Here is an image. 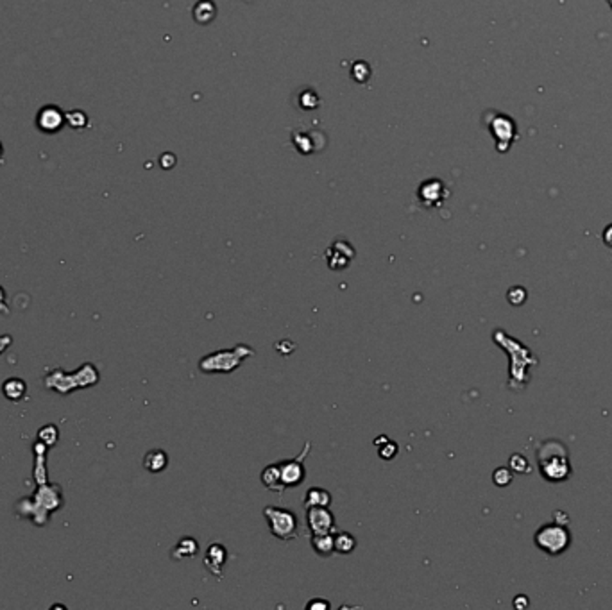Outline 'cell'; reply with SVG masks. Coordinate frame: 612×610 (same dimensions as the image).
I'll list each match as a JSON object with an SVG mask.
<instances>
[{
    "label": "cell",
    "mask_w": 612,
    "mask_h": 610,
    "mask_svg": "<svg viewBox=\"0 0 612 610\" xmlns=\"http://www.w3.org/2000/svg\"><path fill=\"white\" fill-rule=\"evenodd\" d=\"M306 524L312 535L333 534L336 528L335 515L329 512L328 507H310L306 508Z\"/></svg>",
    "instance_id": "cell-8"
},
{
    "label": "cell",
    "mask_w": 612,
    "mask_h": 610,
    "mask_svg": "<svg viewBox=\"0 0 612 610\" xmlns=\"http://www.w3.org/2000/svg\"><path fill=\"white\" fill-rule=\"evenodd\" d=\"M387 440H388V437H387V435H380V437H378V439H376V440H374V446H376V447H380V446H381V444H385V442H387Z\"/></svg>",
    "instance_id": "cell-26"
},
{
    "label": "cell",
    "mask_w": 612,
    "mask_h": 610,
    "mask_svg": "<svg viewBox=\"0 0 612 610\" xmlns=\"http://www.w3.org/2000/svg\"><path fill=\"white\" fill-rule=\"evenodd\" d=\"M0 313H6V316L9 313V308L6 304V290L2 287H0Z\"/></svg>",
    "instance_id": "cell-23"
},
{
    "label": "cell",
    "mask_w": 612,
    "mask_h": 610,
    "mask_svg": "<svg viewBox=\"0 0 612 610\" xmlns=\"http://www.w3.org/2000/svg\"><path fill=\"white\" fill-rule=\"evenodd\" d=\"M312 548L319 557H329L335 551V546H333V534L312 535Z\"/></svg>",
    "instance_id": "cell-16"
},
{
    "label": "cell",
    "mask_w": 612,
    "mask_h": 610,
    "mask_svg": "<svg viewBox=\"0 0 612 610\" xmlns=\"http://www.w3.org/2000/svg\"><path fill=\"white\" fill-rule=\"evenodd\" d=\"M310 449H312V442H306L297 459L285 460V462L278 463V467H280V478L285 489H288V487H297L303 483L304 476H306V469H304L303 462L308 456Z\"/></svg>",
    "instance_id": "cell-7"
},
{
    "label": "cell",
    "mask_w": 612,
    "mask_h": 610,
    "mask_svg": "<svg viewBox=\"0 0 612 610\" xmlns=\"http://www.w3.org/2000/svg\"><path fill=\"white\" fill-rule=\"evenodd\" d=\"M304 508L310 507H329L332 505V494H329L326 489H320V487H312L306 491L303 499Z\"/></svg>",
    "instance_id": "cell-11"
},
{
    "label": "cell",
    "mask_w": 612,
    "mask_h": 610,
    "mask_svg": "<svg viewBox=\"0 0 612 610\" xmlns=\"http://www.w3.org/2000/svg\"><path fill=\"white\" fill-rule=\"evenodd\" d=\"M2 392H4V395L9 401H20V399L25 398L27 385L22 378H8L2 385Z\"/></svg>",
    "instance_id": "cell-14"
},
{
    "label": "cell",
    "mask_w": 612,
    "mask_h": 610,
    "mask_svg": "<svg viewBox=\"0 0 612 610\" xmlns=\"http://www.w3.org/2000/svg\"><path fill=\"white\" fill-rule=\"evenodd\" d=\"M229 555L228 550H226L222 544L219 543H213L212 546L206 550V555H204V567L210 571L212 574H215L217 578H222V567L226 566V562H228Z\"/></svg>",
    "instance_id": "cell-9"
},
{
    "label": "cell",
    "mask_w": 612,
    "mask_h": 610,
    "mask_svg": "<svg viewBox=\"0 0 612 610\" xmlns=\"http://www.w3.org/2000/svg\"><path fill=\"white\" fill-rule=\"evenodd\" d=\"M492 478H494V482H496V485H508L510 483V480H512V475H510V470L505 469V467H500L498 470H494V475H492Z\"/></svg>",
    "instance_id": "cell-19"
},
{
    "label": "cell",
    "mask_w": 612,
    "mask_h": 610,
    "mask_svg": "<svg viewBox=\"0 0 612 610\" xmlns=\"http://www.w3.org/2000/svg\"><path fill=\"white\" fill-rule=\"evenodd\" d=\"M13 344V339H11V335H4V337H0V355H2V353L6 351V349H8L9 346H11Z\"/></svg>",
    "instance_id": "cell-24"
},
{
    "label": "cell",
    "mask_w": 612,
    "mask_h": 610,
    "mask_svg": "<svg viewBox=\"0 0 612 610\" xmlns=\"http://www.w3.org/2000/svg\"><path fill=\"white\" fill-rule=\"evenodd\" d=\"M604 238H605V243H607V245H611V248H612V226H608V228L605 229Z\"/></svg>",
    "instance_id": "cell-25"
},
{
    "label": "cell",
    "mask_w": 612,
    "mask_h": 610,
    "mask_svg": "<svg viewBox=\"0 0 612 610\" xmlns=\"http://www.w3.org/2000/svg\"><path fill=\"white\" fill-rule=\"evenodd\" d=\"M261 483H264L271 492H276L278 496L283 494L285 487L283 483H281L280 467H278V463H272V466L265 467L264 473H261Z\"/></svg>",
    "instance_id": "cell-12"
},
{
    "label": "cell",
    "mask_w": 612,
    "mask_h": 610,
    "mask_svg": "<svg viewBox=\"0 0 612 610\" xmlns=\"http://www.w3.org/2000/svg\"><path fill=\"white\" fill-rule=\"evenodd\" d=\"M100 379L99 371L93 363H84L81 365L77 371H74L72 374L61 371V369H53L45 374L43 381L45 387L50 388V391L57 392L61 395H67L70 392L77 391V388H88L97 385Z\"/></svg>",
    "instance_id": "cell-2"
},
{
    "label": "cell",
    "mask_w": 612,
    "mask_h": 610,
    "mask_svg": "<svg viewBox=\"0 0 612 610\" xmlns=\"http://www.w3.org/2000/svg\"><path fill=\"white\" fill-rule=\"evenodd\" d=\"M378 451H380V456L383 460H393L397 455V444L388 439L387 442L378 447Z\"/></svg>",
    "instance_id": "cell-18"
},
{
    "label": "cell",
    "mask_w": 612,
    "mask_h": 610,
    "mask_svg": "<svg viewBox=\"0 0 612 610\" xmlns=\"http://www.w3.org/2000/svg\"><path fill=\"white\" fill-rule=\"evenodd\" d=\"M524 299H526V292L523 290V288H519V287H516V288H512V290L508 292V301H510V303L512 304H523L524 303Z\"/></svg>",
    "instance_id": "cell-20"
},
{
    "label": "cell",
    "mask_w": 612,
    "mask_h": 610,
    "mask_svg": "<svg viewBox=\"0 0 612 610\" xmlns=\"http://www.w3.org/2000/svg\"><path fill=\"white\" fill-rule=\"evenodd\" d=\"M61 507H63L61 487L43 482L38 483V489L32 494V498L22 499L16 505V514L20 517L31 519L36 527H45L48 521V515L53 512H57Z\"/></svg>",
    "instance_id": "cell-1"
},
{
    "label": "cell",
    "mask_w": 612,
    "mask_h": 610,
    "mask_svg": "<svg viewBox=\"0 0 612 610\" xmlns=\"http://www.w3.org/2000/svg\"><path fill=\"white\" fill-rule=\"evenodd\" d=\"M199 553V543L193 537H183L170 551L172 560H184L190 557H196Z\"/></svg>",
    "instance_id": "cell-10"
},
{
    "label": "cell",
    "mask_w": 612,
    "mask_h": 610,
    "mask_svg": "<svg viewBox=\"0 0 612 610\" xmlns=\"http://www.w3.org/2000/svg\"><path fill=\"white\" fill-rule=\"evenodd\" d=\"M254 356V349L245 344H238L228 351H215L212 355L204 356L199 362V369L204 374H228L240 367L242 362Z\"/></svg>",
    "instance_id": "cell-4"
},
{
    "label": "cell",
    "mask_w": 612,
    "mask_h": 610,
    "mask_svg": "<svg viewBox=\"0 0 612 610\" xmlns=\"http://www.w3.org/2000/svg\"><path fill=\"white\" fill-rule=\"evenodd\" d=\"M510 466H512V469H516L517 473H526V470H530V467H526V462L523 460V456H512Z\"/></svg>",
    "instance_id": "cell-21"
},
{
    "label": "cell",
    "mask_w": 612,
    "mask_h": 610,
    "mask_svg": "<svg viewBox=\"0 0 612 610\" xmlns=\"http://www.w3.org/2000/svg\"><path fill=\"white\" fill-rule=\"evenodd\" d=\"M540 475L548 482H564L571 475V463L568 459V449L559 440H546L537 449Z\"/></svg>",
    "instance_id": "cell-3"
},
{
    "label": "cell",
    "mask_w": 612,
    "mask_h": 610,
    "mask_svg": "<svg viewBox=\"0 0 612 610\" xmlns=\"http://www.w3.org/2000/svg\"><path fill=\"white\" fill-rule=\"evenodd\" d=\"M57 435H60L57 428L53 426V424H47V426L38 431V440L47 447H53L57 442Z\"/></svg>",
    "instance_id": "cell-17"
},
{
    "label": "cell",
    "mask_w": 612,
    "mask_h": 610,
    "mask_svg": "<svg viewBox=\"0 0 612 610\" xmlns=\"http://www.w3.org/2000/svg\"><path fill=\"white\" fill-rule=\"evenodd\" d=\"M306 609L308 610H328L329 603L325 602V599H312V602L306 605Z\"/></svg>",
    "instance_id": "cell-22"
},
{
    "label": "cell",
    "mask_w": 612,
    "mask_h": 610,
    "mask_svg": "<svg viewBox=\"0 0 612 610\" xmlns=\"http://www.w3.org/2000/svg\"><path fill=\"white\" fill-rule=\"evenodd\" d=\"M168 456L163 449H152L144 456V467L149 473H161L167 469Z\"/></svg>",
    "instance_id": "cell-13"
},
{
    "label": "cell",
    "mask_w": 612,
    "mask_h": 610,
    "mask_svg": "<svg viewBox=\"0 0 612 610\" xmlns=\"http://www.w3.org/2000/svg\"><path fill=\"white\" fill-rule=\"evenodd\" d=\"M536 544L539 550L548 555H560L571 544V534L566 524L560 522H548L536 534Z\"/></svg>",
    "instance_id": "cell-6"
},
{
    "label": "cell",
    "mask_w": 612,
    "mask_h": 610,
    "mask_svg": "<svg viewBox=\"0 0 612 610\" xmlns=\"http://www.w3.org/2000/svg\"><path fill=\"white\" fill-rule=\"evenodd\" d=\"M333 546H335L336 553L340 555L353 553L356 548L355 535H351L349 531H336V534H333Z\"/></svg>",
    "instance_id": "cell-15"
},
{
    "label": "cell",
    "mask_w": 612,
    "mask_h": 610,
    "mask_svg": "<svg viewBox=\"0 0 612 610\" xmlns=\"http://www.w3.org/2000/svg\"><path fill=\"white\" fill-rule=\"evenodd\" d=\"M264 517L268 522V530L280 541H292L299 534V521L297 515L288 508L265 507Z\"/></svg>",
    "instance_id": "cell-5"
}]
</instances>
